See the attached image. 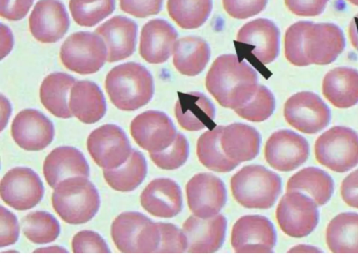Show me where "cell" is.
Masks as SVG:
<instances>
[{
  "label": "cell",
  "mask_w": 358,
  "mask_h": 268,
  "mask_svg": "<svg viewBox=\"0 0 358 268\" xmlns=\"http://www.w3.org/2000/svg\"><path fill=\"white\" fill-rule=\"evenodd\" d=\"M284 45L288 61L307 66L334 61L343 51L345 40L343 31L335 24L299 21L287 29Z\"/></svg>",
  "instance_id": "6da1fadb"
},
{
  "label": "cell",
  "mask_w": 358,
  "mask_h": 268,
  "mask_svg": "<svg viewBox=\"0 0 358 268\" xmlns=\"http://www.w3.org/2000/svg\"><path fill=\"white\" fill-rule=\"evenodd\" d=\"M255 70L231 54L219 56L206 77V87L224 107L236 110L245 105L258 87Z\"/></svg>",
  "instance_id": "7a4b0ae2"
},
{
  "label": "cell",
  "mask_w": 358,
  "mask_h": 268,
  "mask_svg": "<svg viewBox=\"0 0 358 268\" xmlns=\"http://www.w3.org/2000/svg\"><path fill=\"white\" fill-rule=\"evenodd\" d=\"M105 88L117 108L134 111L152 99L154 82L152 75L143 65L127 62L116 66L108 72Z\"/></svg>",
  "instance_id": "3957f363"
},
{
  "label": "cell",
  "mask_w": 358,
  "mask_h": 268,
  "mask_svg": "<svg viewBox=\"0 0 358 268\" xmlns=\"http://www.w3.org/2000/svg\"><path fill=\"white\" fill-rule=\"evenodd\" d=\"M87 178L82 176L69 177L54 188L52 207L67 223H85L99 209L101 200L99 192Z\"/></svg>",
  "instance_id": "277c9868"
},
{
  "label": "cell",
  "mask_w": 358,
  "mask_h": 268,
  "mask_svg": "<svg viewBox=\"0 0 358 268\" xmlns=\"http://www.w3.org/2000/svg\"><path fill=\"white\" fill-rule=\"evenodd\" d=\"M232 194L243 207L266 209L275 202L282 181L275 172L259 165H250L235 173L230 181Z\"/></svg>",
  "instance_id": "5b68a950"
},
{
  "label": "cell",
  "mask_w": 358,
  "mask_h": 268,
  "mask_svg": "<svg viewBox=\"0 0 358 268\" xmlns=\"http://www.w3.org/2000/svg\"><path fill=\"white\" fill-rule=\"evenodd\" d=\"M110 233L122 253H157L160 242L157 223L138 211L119 214L112 223Z\"/></svg>",
  "instance_id": "8992f818"
},
{
  "label": "cell",
  "mask_w": 358,
  "mask_h": 268,
  "mask_svg": "<svg viewBox=\"0 0 358 268\" xmlns=\"http://www.w3.org/2000/svg\"><path fill=\"white\" fill-rule=\"evenodd\" d=\"M316 160L329 170L343 173L358 165V133L343 126L331 127L315 144Z\"/></svg>",
  "instance_id": "52a82bcc"
},
{
  "label": "cell",
  "mask_w": 358,
  "mask_h": 268,
  "mask_svg": "<svg viewBox=\"0 0 358 268\" xmlns=\"http://www.w3.org/2000/svg\"><path fill=\"white\" fill-rule=\"evenodd\" d=\"M107 47L100 36L90 31L71 34L60 48L64 66L80 75L99 71L107 59Z\"/></svg>",
  "instance_id": "ba28073f"
},
{
  "label": "cell",
  "mask_w": 358,
  "mask_h": 268,
  "mask_svg": "<svg viewBox=\"0 0 358 268\" xmlns=\"http://www.w3.org/2000/svg\"><path fill=\"white\" fill-rule=\"evenodd\" d=\"M276 219L280 229L288 236L294 238L306 237L318 223L317 204L302 192L287 191L278 204Z\"/></svg>",
  "instance_id": "9c48e42d"
},
{
  "label": "cell",
  "mask_w": 358,
  "mask_h": 268,
  "mask_svg": "<svg viewBox=\"0 0 358 268\" xmlns=\"http://www.w3.org/2000/svg\"><path fill=\"white\" fill-rule=\"evenodd\" d=\"M87 148L94 161L103 169H115L124 164L132 151L124 131L115 124H107L89 135Z\"/></svg>",
  "instance_id": "30bf717a"
},
{
  "label": "cell",
  "mask_w": 358,
  "mask_h": 268,
  "mask_svg": "<svg viewBox=\"0 0 358 268\" xmlns=\"http://www.w3.org/2000/svg\"><path fill=\"white\" fill-rule=\"evenodd\" d=\"M287 122L306 134H315L327 127L331 120L330 110L316 94L301 91L290 96L284 105Z\"/></svg>",
  "instance_id": "8fae6325"
},
{
  "label": "cell",
  "mask_w": 358,
  "mask_h": 268,
  "mask_svg": "<svg viewBox=\"0 0 358 268\" xmlns=\"http://www.w3.org/2000/svg\"><path fill=\"white\" fill-rule=\"evenodd\" d=\"M1 199L18 211L29 210L37 205L44 195L43 182L32 169L15 167L9 170L0 184Z\"/></svg>",
  "instance_id": "7c38bea8"
},
{
  "label": "cell",
  "mask_w": 358,
  "mask_h": 268,
  "mask_svg": "<svg viewBox=\"0 0 358 268\" xmlns=\"http://www.w3.org/2000/svg\"><path fill=\"white\" fill-rule=\"evenodd\" d=\"M276 240L273 223L261 215L241 217L231 230V246L238 253H272Z\"/></svg>",
  "instance_id": "4fadbf2b"
},
{
  "label": "cell",
  "mask_w": 358,
  "mask_h": 268,
  "mask_svg": "<svg viewBox=\"0 0 358 268\" xmlns=\"http://www.w3.org/2000/svg\"><path fill=\"white\" fill-rule=\"evenodd\" d=\"M130 132L136 144L149 153L165 149L177 135L172 120L157 110H148L137 115L131 122Z\"/></svg>",
  "instance_id": "5bb4252c"
},
{
  "label": "cell",
  "mask_w": 358,
  "mask_h": 268,
  "mask_svg": "<svg viewBox=\"0 0 358 268\" xmlns=\"http://www.w3.org/2000/svg\"><path fill=\"white\" fill-rule=\"evenodd\" d=\"M308 156L309 144L306 138L287 129L274 132L264 148L267 163L280 172L296 169L306 161Z\"/></svg>",
  "instance_id": "9a60e30c"
},
{
  "label": "cell",
  "mask_w": 358,
  "mask_h": 268,
  "mask_svg": "<svg viewBox=\"0 0 358 268\" xmlns=\"http://www.w3.org/2000/svg\"><path fill=\"white\" fill-rule=\"evenodd\" d=\"M188 206L194 215L208 218L217 215L227 202V191L217 176L201 172L194 175L186 185Z\"/></svg>",
  "instance_id": "2e32d148"
},
{
  "label": "cell",
  "mask_w": 358,
  "mask_h": 268,
  "mask_svg": "<svg viewBox=\"0 0 358 268\" xmlns=\"http://www.w3.org/2000/svg\"><path fill=\"white\" fill-rule=\"evenodd\" d=\"M54 135L52 122L35 109L20 111L12 122V137L20 148L26 151L44 149L52 142Z\"/></svg>",
  "instance_id": "e0dca14e"
},
{
  "label": "cell",
  "mask_w": 358,
  "mask_h": 268,
  "mask_svg": "<svg viewBox=\"0 0 358 268\" xmlns=\"http://www.w3.org/2000/svg\"><path fill=\"white\" fill-rule=\"evenodd\" d=\"M69 24L66 8L59 0H39L29 18L31 35L43 43L59 41L68 31Z\"/></svg>",
  "instance_id": "ac0fdd59"
},
{
  "label": "cell",
  "mask_w": 358,
  "mask_h": 268,
  "mask_svg": "<svg viewBox=\"0 0 358 268\" xmlns=\"http://www.w3.org/2000/svg\"><path fill=\"white\" fill-rule=\"evenodd\" d=\"M227 226V219L222 214L208 218L190 216L182 225L188 243L187 251L193 253L217 251L224 243Z\"/></svg>",
  "instance_id": "d6986e66"
},
{
  "label": "cell",
  "mask_w": 358,
  "mask_h": 268,
  "mask_svg": "<svg viewBox=\"0 0 358 268\" xmlns=\"http://www.w3.org/2000/svg\"><path fill=\"white\" fill-rule=\"evenodd\" d=\"M140 202L147 212L159 218H173L182 209L181 189L169 178L152 180L142 191Z\"/></svg>",
  "instance_id": "ffe728a7"
},
{
  "label": "cell",
  "mask_w": 358,
  "mask_h": 268,
  "mask_svg": "<svg viewBox=\"0 0 358 268\" xmlns=\"http://www.w3.org/2000/svg\"><path fill=\"white\" fill-rule=\"evenodd\" d=\"M236 40L252 46V54L263 64L271 63L278 55L280 31L268 19L247 22L238 31Z\"/></svg>",
  "instance_id": "44dd1931"
},
{
  "label": "cell",
  "mask_w": 358,
  "mask_h": 268,
  "mask_svg": "<svg viewBox=\"0 0 358 268\" xmlns=\"http://www.w3.org/2000/svg\"><path fill=\"white\" fill-rule=\"evenodd\" d=\"M178 34L174 27L162 19H154L143 27L139 53L150 64H162L173 53Z\"/></svg>",
  "instance_id": "7402d4cb"
},
{
  "label": "cell",
  "mask_w": 358,
  "mask_h": 268,
  "mask_svg": "<svg viewBox=\"0 0 358 268\" xmlns=\"http://www.w3.org/2000/svg\"><path fill=\"white\" fill-rule=\"evenodd\" d=\"M137 31L134 21L121 15L115 16L97 27L95 33L106 44L108 62L123 60L134 53Z\"/></svg>",
  "instance_id": "603a6c76"
},
{
  "label": "cell",
  "mask_w": 358,
  "mask_h": 268,
  "mask_svg": "<svg viewBox=\"0 0 358 268\" xmlns=\"http://www.w3.org/2000/svg\"><path fill=\"white\" fill-rule=\"evenodd\" d=\"M43 172L48 184L55 188L69 177H89L90 171L85 157L79 149L71 146H61L46 156Z\"/></svg>",
  "instance_id": "cb8c5ba5"
},
{
  "label": "cell",
  "mask_w": 358,
  "mask_h": 268,
  "mask_svg": "<svg viewBox=\"0 0 358 268\" xmlns=\"http://www.w3.org/2000/svg\"><path fill=\"white\" fill-rule=\"evenodd\" d=\"M175 105V116L185 130L196 131L215 127V108L201 92H178Z\"/></svg>",
  "instance_id": "d4e9b609"
},
{
  "label": "cell",
  "mask_w": 358,
  "mask_h": 268,
  "mask_svg": "<svg viewBox=\"0 0 358 268\" xmlns=\"http://www.w3.org/2000/svg\"><path fill=\"white\" fill-rule=\"evenodd\" d=\"M220 142L225 155L239 165L257 156L259 151L261 136L251 126L233 123L223 126Z\"/></svg>",
  "instance_id": "484cf974"
},
{
  "label": "cell",
  "mask_w": 358,
  "mask_h": 268,
  "mask_svg": "<svg viewBox=\"0 0 358 268\" xmlns=\"http://www.w3.org/2000/svg\"><path fill=\"white\" fill-rule=\"evenodd\" d=\"M72 114L84 124L99 121L106 114L104 96L99 86L93 82L81 80L72 87L69 100Z\"/></svg>",
  "instance_id": "4316f807"
},
{
  "label": "cell",
  "mask_w": 358,
  "mask_h": 268,
  "mask_svg": "<svg viewBox=\"0 0 358 268\" xmlns=\"http://www.w3.org/2000/svg\"><path fill=\"white\" fill-rule=\"evenodd\" d=\"M324 96L338 108H348L358 103V70L337 67L329 71L322 82Z\"/></svg>",
  "instance_id": "83f0119b"
},
{
  "label": "cell",
  "mask_w": 358,
  "mask_h": 268,
  "mask_svg": "<svg viewBox=\"0 0 358 268\" xmlns=\"http://www.w3.org/2000/svg\"><path fill=\"white\" fill-rule=\"evenodd\" d=\"M173 62L181 74L195 76L201 73L208 64L210 50L208 43L198 36H185L176 41Z\"/></svg>",
  "instance_id": "f1b7e54d"
},
{
  "label": "cell",
  "mask_w": 358,
  "mask_h": 268,
  "mask_svg": "<svg viewBox=\"0 0 358 268\" xmlns=\"http://www.w3.org/2000/svg\"><path fill=\"white\" fill-rule=\"evenodd\" d=\"M76 79L64 73H53L43 80L40 87V99L43 105L54 116L68 119L72 113L68 105L69 93Z\"/></svg>",
  "instance_id": "f546056e"
},
{
  "label": "cell",
  "mask_w": 358,
  "mask_h": 268,
  "mask_svg": "<svg viewBox=\"0 0 358 268\" xmlns=\"http://www.w3.org/2000/svg\"><path fill=\"white\" fill-rule=\"evenodd\" d=\"M334 189L331 177L316 167H308L299 170L289 179L287 184V191L306 193L320 206L329 201Z\"/></svg>",
  "instance_id": "4dcf8cb0"
},
{
  "label": "cell",
  "mask_w": 358,
  "mask_h": 268,
  "mask_svg": "<svg viewBox=\"0 0 358 268\" xmlns=\"http://www.w3.org/2000/svg\"><path fill=\"white\" fill-rule=\"evenodd\" d=\"M326 242L332 253H358V213L343 212L333 218L327 228Z\"/></svg>",
  "instance_id": "1f68e13d"
},
{
  "label": "cell",
  "mask_w": 358,
  "mask_h": 268,
  "mask_svg": "<svg viewBox=\"0 0 358 268\" xmlns=\"http://www.w3.org/2000/svg\"><path fill=\"white\" fill-rule=\"evenodd\" d=\"M147 170V162L143 154L132 149L130 156L124 164L115 169H103V174L105 181L113 189L130 192L143 182Z\"/></svg>",
  "instance_id": "d6a6232c"
},
{
  "label": "cell",
  "mask_w": 358,
  "mask_h": 268,
  "mask_svg": "<svg viewBox=\"0 0 358 268\" xmlns=\"http://www.w3.org/2000/svg\"><path fill=\"white\" fill-rule=\"evenodd\" d=\"M223 126H215L204 132L198 139L196 154L199 161L208 169L217 172H229L238 164L231 161L221 145Z\"/></svg>",
  "instance_id": "836d02e7"
},
{
  "label": "cell",
  "mask_w": 358,
  "mask_h": 268,
  "mask_svg": "<svg viewBox=\"0 0 358 268\" xmlns=\"http://www.w3.org/2000/svg\"><path fill=\"white\" fill-rule=\"evenodd\" d=\"M213 8L212 0H168L167 10L171 19L182 29L202 26Z\"/></svg>",
  "instance_id": "e575fe53"
},
{
  "label": "cell",
  "mask_w": 358,
  "mask_h": 268,
  "mask_svg": "<svg viewBox=\"0 0 358 268\" xmlns=\"http://www.w3.org/2000/svg\"><path fill=\"white\" fill-rule=\"evenodd\" d=\"M24 236L37 244L54 241L60 233V225L56 218L44 211H35L24 216L21 220Z\"/></svg>",
  "instance_id": "d590c367"
},
{
  "label": "cell",
  "mask_w": 358,
  "mask_h": 268,
  "mask_svg": "<svg viewBox=\"0 0 358 268\" xmlns=\"http://www.w3.org/2000/svg\"><path fill=\"white\" fill-rule=\"evenodd\" d=\"M115 0H69L73 20L80 26L93 27L110 15Z\"/></svg>",
  "instance_id": "8d00e7d4"
},
{
  "label": "cell",
  "mask_w": 358,
  "mask_h": 268,
  "mask_svg": "<svg viewBox=\"0 0 358 268\" xmlns=\"http://www.w3.org/2000/svg\"><path fill=\"white\" fill-rule=\"evenodd\" d=\"M275 107V100L272 92L266 87L259 84L252 97L234 111L245 120L260 122L268 119Z\"/></svg>",
  "instance_id": "74e56055"
},
{
  "label": "cell",
  "mask_w": 358,
  "mask_h": 268,
  "mask_svg": "<svg viewBox=\"0 0 358 268\" xmlns=\"http://www.w3.org/2000/svg\"><path fill=\"white\" fill-rule=\"evenodd\" d=\"M189 153V147L186 137L178 133L171 145L161 151L150 153V158L158 168L172 170L185 163Z\"/></svg>",
  "instance_id": "f35d334b"
},
{
  "label": "cell",
  "mask_w": 358,
  "mask_h": 268,
  "mask_svg": "<svg viewBox=\"0 0 358 268\" xmlns=\"http://www.w3.org/2000/svg\"><path fill=\"white\" fill-rule=\"evenodd\" d=\"M160 232V242L157 253H184L188 243L182 230L170 223H157Z\"/></svg>",
  "instance_id": "ab89813d"
},
{
  "label": "cell",
  "mask_w": 358,
  "mask_h": 268,
  "mask_svg": "<svg viewBox=\"0 0 358 268\" xmlns=\"http://www.w3.org/2000/svg\"><path fill=\"white\" fill-rule=\"evenodd\" d=\"M73 252L80 253H110L104 239L97 232L85 230L77 232L71 241Z\"/></svg>",
  "instance_id": "60d3db41"
},
{
  "label": "cell",
  "mask_w": 358,
  "mask_h": 268,
  "mask_svg": "<svg viewBox=\"0 0 358 268\" xmlns=\"http://www.w3.org/2000/svg\"><path fill=\"white\" fill-rule=\"evenodd\" d=\"M268 0H222L226 12L236 19H247L260 13Z\"/></svg>",
  "instance_id": "b9f144b4"
},
{
  "label": "cell",
  "mask_w": 358,
  "mask_h": 268,
  "mask_svg": "<svg viewBox=\"0 0 358 268\" xmlns=\"http://www.w3.org/2000/svg\"><path fill=\"white\" fill-rule=\"evenodd\" d=\"M0 246L3 248L17 242L20 234V225L16 216L3 206L0 207Z\"/></svg>",
  "instance_id": "7bdbcfd3"
},
{
  "label": "cell",
  "mask_w": 358,
  "mask_h": 268,
  "mask_svg": "<svg viewBox=\"0 0 358 268\" xmlns=\"http://www.w3.org/2000/svg\"><path fill=\"white\" fill-rule=\"evenodd\" d=\"M163 0H120L122 10L136 17L157 15L162 10Z\"/></svg>",
  "instance_id": "ee69618b"
},
{
  "label": "cell",
  "mask_w": 358,
  "mask_h": 268,
  "mask_svg": "<svg viewBox=\"0 0 358 268\" xmlns=\"http://www.w3.org/2000/svg\"><path fill=\"white\" fill-rule=\"evenodd\" d=\"M329 0H285L287 8L294 15L314 17L320 15Z\"/></svg>",
  "instance_id": "f6af8a7d"
},
{
  "label": "cell",
  "mask_w": 358,
  "mask_h": 268,
  "mask_svg": "<svg viewBox=\"0 0 358 268\" xmlns=\"http://www.w3.org/2000/svg\"><path fill=\"white\" fill-rule=\"evenodd\" d=\"M34 0H0V15L9 20L17 21L26 16Z\"/></svg>",
  "instance_id": "bcb514c9"
},
{
  "label": "cell",
  "mask_w": 358,
  "mask_h": 268,
  "mask_svg": "<svg viewBox=\"0 0 358 268\" xmlns=\"http://www.w3.org/2000/svg\"><path fill=\"white\" fill-rule=\"evenodd\" d=\"M341 195L348 206L358 209V169L350 173L343 180Z\"/></svg>",
  "instance_id": "7dc6e473"
},
{
  "label": "cell",
  "mask_w": 358,
  "mask_h": 268,
  "mask_svg": "<svg viewBox=\"0 0 358 268\" xmlns=\"http://www.w3.org/2000/svg\"><path fill=\"white\" fill-rule=\"evenodd\" d=\"M348 33L352 46L358 51V14L352 19L349 25Z\"/></svg>",
  "instance_id": "c3c4849f"
},
{
  "label": "cell",
  "mask_w": 358,
  "mask_h": 268,
  "mask_svg": "<svg viewBox=\"0 0 358 268\" xmlns=\"http://www.w3.org/2000/svg\"><path fill=\"white\" fill-rule=\"evenodd\" d=\"M288 253H322L319 248L307 244H299L291 248Z\"/></svg>",
  "instance_id": "681fc988"
},
{
  "label": "cell",
  "mask_w": 358,
  "mask_h": 268,
  "mask_svg": "<svg viewBox=\"0 0 358 268\" xmlns=\"http://www.w3.org/2000/svg\"><path fill=\"white\" fill-rule=\"evenodd\" d=\"M34 253H68V251L60 246H51L36 248Z\"/></svg>",
  "instance_id": "f907efd6"
},
{
  "label": "cell",
  "mask_w": 358,
  "mask_h": 268,
  "mask_svg": "<svg viewBox=\"0 0 358 268\" xmlns=\"http://www.w3.org/2000/svg\"><path fill=\"white\" fill-rule=\"evenodd\" d=\"M1 103L3 105L2 102ZM4 107L5 110H3V109L1 108V114L4 113V114L1 116V130H3L4 126L6 125L10 113V105L7 100H6V105L4 106Z\"/></svg>",
  "instance_id": "816d5d0a"
},
{
  "label": "cell",
  "mask_w": 358,
  "mask_h": 268,
  "mask_svg": "<svg viewBox=\"0 0 358 268\" xmlns=\"http://www.w3.org/2000/svg\"><path fill=\"white\" fill-rule=\"evenodd\" d=\"M348 1L355 6H358V0H348Z\"/></svg>",
  "instance_id": "f5cc1de1"
}]
</instances>
